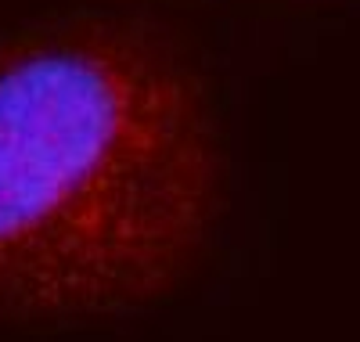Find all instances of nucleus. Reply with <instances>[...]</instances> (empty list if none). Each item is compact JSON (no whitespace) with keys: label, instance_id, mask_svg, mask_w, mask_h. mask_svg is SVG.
Returning <instances> with one entry per match:
<instances>
[{"label":"nucleus","instance_id":"f257e3e1","mask_svg":"<svg viewBox=\"0 0 360 342\" xmlns=\"http://www.w3.org/2000/svg\"><path fill=\"white\" fill-rule=\"evenodd\" d=\"M220 202L205 104L123 36L0 54V306L116 310L173 285Z\"/></svg>","mask_w":360,"mask_h":342}]
</instances>
